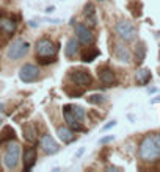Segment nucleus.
I'll return each instance as SVG.
<instances>
[{
  "label": "nucleus",
  "mask_w": 160,
  "mask_h": 172,
  "mask_svg": "<svg viewBox=\"0 0 160 172\" xmlns=\"http://www.w3.org/2000/svg\"><path fill=\"white\" fill-rule=\"evenodd\" d=\"M83 153H85V147H80V149L77 150V153H75V158H80Z\"/></svg>",
  "instance_id": "a878e982"
},
{
  "label": "nucleus",
  "mask_w": 160,
  "mask_h": 172,
  "mask_svg": "<svg viewBox=\"0 0 160 172\" xmlns=\"http://www.w3.org/2000/svg\"><path fill=\"white\" fill-rule=\"evenodd\" d=\"M17 74H19V78L22 83H35L41 78V69H39V66L32 64V63H25L24 66H21Z\"/></svg>",
  "instance_id": "0eeeda50"
},
{
  "label": "nucleus",
  "mask_w": 160,
  "mask_h": 172,
  "mask_svg": "<svg viewBox=\"0 0 160 172\" xmlns=\"http://www.w3.org/2000/svg\"><path fill=\"white\" fill-rule=\"evenodd\" d=\"M96 2H101V3H104V2H105V0H96Z\"/></svg>",
  "instance_id": "473e14b6"
},
{
  "label": "nucleus",
  "mask_w": 160,
  "mask_h": 172,
  "mask_svg": "<svg viewBox=\"0 0 160 172\" xmlns=\"http://www.w3.org/2000/svg\"><path fill=\"white\" fill-rule=\"evenodd\" d=\"M63 117H64V122H66V125H68L71 130H74L75 133H80V131H86V128L82 125L83 122H80V121H77V119L71 114V111L68 110V107L66 105H63Z\"/></svg>",
  "instance_id": "4468645a"
},
{
  "label": "nucleus",
  "mask_w": 160,
  "mask_h": 172,
  "mask_svg": "<svg viewBox=\"0 0 160 172\" xmlns=\"http://www.w3.org/2000/svg\"><path fill=\"white\" fill-rule=\"evenodd\" d=\"M66 107H68V110L71 111V114L77 119V121H80V122H83V121H85L86 111H85L82 107H80V105H71V103H68Z\"/></svg>",
  "instance_id": "4be33fe9"
},
{
  "label": "nucleus",
  "mask_w": 160,
  "mask_h": 172,
  "mask_svg": "<svg viewBox=\"0 0 160 172\" xmlns=\"http://www.w3.org/2000/svg\"><path fill=\"white\" fill-rule=\"evenodd\" d=\"M97 78L99 82L105 86V88H110V86H115L116 85V75L113 72V69L110 66H99L97 68Z\"/></svg>",
  "instance_id": "1a4fd4ad"
},
{
  "label": "nucleus",
  "mask_w": 160,
  "mask_h": 172,
  "mask_svg": "<svg viewBox=\"0 0 160 172\" xmlns=\"http://www.w3.org/2000/svg\"><path fill=\"white\" fill-rule=\"evenodd\" d=\"M135 80H137V83H138L140 86H146V85H148V83L152 80V74H151L149 69L141 68V69H138L137 74H135Z\"/></svg>",
  "instance_id": "6ab92c4d"
},
{
  "label": "nucleus",
  "mask_w": 160,
  "mask_h": 172,
  "mask_svg": "<svg viewBox=\"0 0 160 172\" xmlns=\"http://www.w3.org/2000/svg\"><path fill=\"white\" fill-rule=\"evenodd\" d=\"M112 141H115V136H113V135H109V136H102V138L99 139V144L105 145V144H109V142H112Z\"/></svg>",
  "instance_id": "b1692460"
},
{
  "label": "nucleus",
  "mask_w": 160,
  "mask_h": 172,
  "mask_svg": "<svg viewBox=\"0 0 160 172\" xmlns=\"http://www.w3.org/2000/svg\"><path fill=\"white\" fill-rule=\"evenodd\" d=\"M149 92H151V94H152V92H157V88H151V89H149Z\"/></svg>",
  "instance_id": "2f4dec72"
},
{
  "label": "nucleus",
  "mask_w": 160,
  "mask_h": 172,
  "mask_svg": "<svg viewBox=\"0 0 160 172\" xmlns=\"http://www.w3.org/2000/svg\"><path fill=\"white\" fill-rule=\"evenodd\" d=\"M57 135H58V139L63 144H71V142H74L77 139L75 131L71 130L68 125H58L57 127Z\"/></svg>",
  "instance_id": "dca6fc26"
},
{
  "label": "nucleus",
  "mask_w": 160,
  "mask_h": 172,
  "mask_svg": "<svg viewBox=\"0 0 160 172\" xmlns=\"http://www.w3.org/2000/svg\"><path fill=\"white\" fill-rule=\"evenodd\" d=\"M105 170H121V169L116 167V166H107V167H105Z\"/></svg>",
  "instance_id": "cd10ccee"
},
{
  "label": "nucleus",
  "mask_w": 160,
  "mask_h": 172,
  "mask_svg": "<svg viewBox=\"0 0 160 172\" xmlns=\"http://www.w3.org/2000/svg\"><path fill=\"white\" fill-rule=\"evenodd\" d=\"M115 33L124 42H133L138 36V30L135 27V24L130 22L129 19H119L115 24Z\"/></svg>",
  "instance_id": "39448f33"
},
{
  "label": "nucleus",
  "mask_w": 160,
  "mask_h": 172,
  "mask_svg": "<svg viewBox=\"0 0 160 172\" xmlns=\"http://www.w3.org/2000/svg\"><path fill=\"white\" fill-rule=\"evenodd\" d=\"M68 82L77 88H88L93 83V75L90 74V71L83 69V68H72L66 74Z\"/></svg>",
  "instance_id": "423d86ee"
},
{
  "label": "nucleus",
  "mask_w": 160,
  "mask_h": 172,
  "mask_svg": "<svg viewBox=\"0 0 160 172\" xmlns=\"http://www.w3.org/2000/svg\"><path fill=\"white\" fill-rule=\"evenodd\" d=\"M24 139L29 144H36L38 142V127L33 122H27L24 125Z\"/></svg>",
  "instance_id": "a211bd4d"
},
{
  "label": "nucleus",
  "mask_w": 160,
  "mask_h": 172,
  "mask_svg": "<svg viewBox=\"0 0 160 172\" xmlns=\"http://www.w3.org/2000/svg\"><path fill=\"white\" fill-rule=\"evenodd\" d=\"M99 55H101V52H99L97 49L88 46V47L82 52V57H80V60H82L83 63H91L93 60H96Z\"/></svg>",
  "instance_id": "aec40b11"
},
{
  "label": "nucleus",
  "mask_w": 160,
  "mask_h": 172,
  "mask_svg": "<svg viewBox=\"0 0 160 172\" xmlns=\"http://www.w3.org/2000/svg\"><path fill=\"white\" fill-rule=\"evenodd\" d=\"M82 14H83L85 24L88 25L90 28H94L97 25V22H99L97 20V11H96V6H94V3H93V2H86Z\"/></svg>",
  "instance_id": "ddd939ff"
},
{
  "label": "nucleus",
  "mask_w": 160,
  "mask_h": 172,
  "mask_svg": "<svg viewBox=\"0 0 160 172\" xmlns=\"http://www.w3.org/2000/svg\"><path fill=\"white\" fill-rule=\"evenodd\" d=\"M36 160H38V150H36V145H29V147H25L24 150V156H22V163H24V170L29 172L35 167L36 164Z\"/></svg>",
  "instance_id": "f8f14e48"
},
{
  "label": "nucleus",
  "mask_w": 160,
  "mask_h": 172,
  "mask_svg": "<svg viewBox=\"0 0 160 172\" xmlns=\"http://www.w3.org/2000/svg\"><path fill=\"white\" fill-rule=\"evenodd\" d=\"M30 49H32V46L29 41H25L22 38H17L14 41H11L6 47V60L19 61L30 53Z\"/></svg>",
  "instance_id": "20e7f679"
},
{
  "label": "nucleus",
  "mask_w": 160,
  "mask_h": 172,
  "mask_svg": "<svg viewBox=\"0 0 160 172\" xmlns=\"http://www.w3.org/2000/svg\"><path fill=\"white\" fill-rule=\"evenodd\" d=\"M113 55H115V58L118 61L126 63V64H129L132 61V52L126 46L124 41H119V42H115L113 44Z\"/></svg>",
  "instance_id": "9b49d317"
},
{
  "label": "nucleus",
  "mask_w": 160,
  "mask_h": 172,
  "mask_svg": "<svg viewBox=\"0 0 160 172\" xmlns=\"http://www.w3.org/2000/svg\"><path fill=\"white\" fill-rule=\"evenodd\" d=\"M21 161V144L13 138L8 139L3 145V155H2V163L6 170H14L17 169Z\"/></svg>",
  "instance_id": "7ed1b4c3"
},
{
  "label": "nucleus",
  "mask_w": 160,
  "mask_h": 172,
  "mask_svg": "<svg viewBox=\"0 0 160 172\" xmlns=\"http://www.w3.org/2000/svg\"><path fill=\"white\" fill-rule=\"evenodd\" d=\"M133 58H135V64H141L146 58V44L143 41H140L135 47V52H133Z\"/></svg>",
  "instance_id": "412c9836"
},
{
  "label": "nucleus",
  "mask_w": 160,
  "mask_h": 172,
  "mask_svg": "<svg viewBox=\"0 0 160 172\" xmlns=\"http://www.w3.org/2000/svg\"><path fill=\"white\" fill-rule=\"evenodd\" d=\"M49 22H50V24H60L61 20H60V19H49Z\"/></svg>",
  "instance_id": "c756f323"
},
{
  "label": "nucleus",
  "mask_w": 160,
  "mask_h": 172,
  "mask_svg": "<svg viewBox=\"0 0 160 172\" xmlns=\"http://www.w3.org/2000/svg\"><path fill=\"white\" fill-rule=\"evenodd\" d=\"M151 103H160V96H158V97H154V99H151Z\"/></svg>",
  "instance_id": "c85d7f7f"
},
{
  "label": "nucleus",
  "mask_w": 160,
  "mask_h": 172,
  "mask_svg": "<svg viewBox=\"0 0 160 172\" xmlns=\"http://www.w3.org/2000/svg\"><path fill=\"white\" fill-rule=\"evenodd\" d=\"M16 28H17V22L13 17H10V16L0 17V31L5 36H13L16 33Z\"/></svg>",
  "instance_id": "2eb2a0df"
},
{
  "label": "nucleus",
  "mask_w": 160,
  "mask_h": 172,
  "mask_svg": "<svg viewBox=\"0 0 160 172\" xmlns=\"http://www.w3.org/2000/svg\"><path fill=\"white\" fill-rule=\"evenodd\" d=\"M138 156L141 161L152 163L160 160V133L146 135L138 145Z\"/></svg>",
  "instance_id": "f257e3e1"
},
{
  "label": "nucleus",
  "mask_w": 160,
  "mask_h": 172,
  "mask_svg": "<svg viewBox=\"0 0 160 172\" xmlns=\"http://www.w3.org/2000/svg\"><path fill=\"white\" fill-rule=\"evenodd\" d=\"M74 35H75V39L80 42V46H85V47L93 46L96 41L94 33L91 31V28L86 24H75L74 25Z\"/></svg>",
  "instance_id": "6e6552de"
},
{
  "label": "nucleus",
  "mask_w": 160,
  "mask_h": 172,
  "mask_svg": "<svg viewBox=\"0 0 160 172\" xmlns=\"http://www.w3.org/2000/svg\"><path fill=\"white\" fill-rule=\"evenodd\" d=\"M5 111V103H0V113Z\"/></svg>",
  "instance_id": "7c9ffc66"
},
{
  "label": "nucleus",
  "mask_w": 160,
  "mask_h": 172,
  "mask_svg": "<svg viewBox=\"0 0 160 172\" xmlns=\"http://www.w3.org/2000/svg\"><path fill=\"white\" fill-rule=\"evenodd\" d=\"M53 11H55V6H47V8H46V13H47V14H52Z\"/></svg>",
  "instance_id": "bb28decb"
},
{
  "label": "nucleus",
  "mask_w": 160,
  "mask_h": 172,
  "mask_svg": "<svg viewBox=\"0 0 160 172\" xmlns=\"http://www.w3.org/2000/svg\"><path fill=\"white\" fill-rule=\"evenodd\" d=\"M39 147L46 155H55L60 152V145L58 142L53 139L49 133H43L41 138H39Z\"/></svg>",
  "instance_id": "9d476101"
},
{
  "label": "nucleus",
  "mask_w": 160,
  "mask_h": 172,
  "mask_svg": "<svg viewBox=\"0 0 160 172\" xmlns=\"http://www.w3.org/2000/svg\"><path fill=\"white\" fill-rule=\"evenodd\" d=\"M35 53L39 64H50L57 60L58 44L53 42L50 38H39L35 42Z\"/></svg>",
  "instance_id": "f03ea898"
},
{
  "label": "nucleus",
  "mask_w": 160,
  "mask_h": 172,
  "mask_svg": "<svg viewBox=\"0 0 160 172\" xmlns=\"http://www.w3.org/2000/svg\"><path fill=\"white\" fill-rule=\"evenodd\" d=\"M116 121H115V119H113V121H110L109 124H105L104 127H102V131H107V130H110V128H113V127H116Z\"/></svg>",
  "instance_id": "393cba45"
},
{
  "label": "nucleus",
  "mask_w": 160,
  "mask_h": 172,
  "mask_svg": "<svg viewBox=\"0 0 160 172\" xmlns=\"http://www.w3.org/2000/svg\"><path fill=\"white\" fill-rule=\"evenodd\" d=\"M86 100L90 103H93V105H102V103L107 102V96H104V94H93V96H88Z\"/></svg>",
  "instance_id": "5701e85b"
},
{
  "label": "nucleus",
  "mask_w": 160,
  "mask_h": 172,
  "mask_svg": "<svg viewBox=\"0 0 160 172\" xmlns=\"http://www.w3.org/2000/svg\"><path fill=\"white\" fill-rule=\"evenodd\" d=\"M80 53V42L75 38H69L64 46V57L68 60H74Z\"/></svg>",
  "instance_id": "f3484780"
}]
</instances>
